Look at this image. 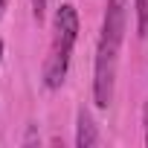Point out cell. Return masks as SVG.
Returning a JSON list of instances; mask_svg holds the SVG:
<instances>
[{
	"label": "cell",
	"mask_w": 148,
	"mask_h": 148,
	"mask_svg": "<svg viewBox=\"0 0 148 148\" xmlns=\"http://www.w3.org/2000/svg\"><path fill=\"white\" fill-rule=\"evenodd\" d=\"M52 32H55L52 35V47H49V55L44 61V84L49 90L64 84L67 70H70L73 47H76V38H79V12H76V6H70V3L58 6Z\"/></svg>",
	"instance_id": "cell-1"
},
{
	"label": "cell",
	"mask_w": 148,
	"mask_h": 148,
	"mask_svg": "<svg viewBox=\"0 0 148 148\" xmlns=\"http://www.w3.org/2000/svg\"><path fill=\"white\" fill-rule=\"evenodd\" d=\"M119 35L102 32L99 49H96V64H93V102L96 108H108L113 102V87H116V67H119Z\"/></svg>",
	"instance_id": "cell-2"
},
{
	"label": "cell",
	"mask_w": 148,
	"mask_h": 148,
	"mask_svg": "<svg viewBox=\"0 0 148 148\" xmlns=\"http://www.w3.org/2000/svg\"><path fill=\"white\" fill-rule=\"evenodd\" d=\"M76 145L79 148H93L99 145V131H96V122L93 116L82 108L79 110V128H76Z\"/></svg>",
	"instance_id": "cell-3"
},
{
	"label": "cell",
	"mask_w": 148,
	"mask_h": 148,
	"mask_svg": "<svg viewBox=\"0 0 148 148\" xmlns=\"http://www.w3.org/2000/svg\"><path fill=\"white\" fill-rule=\"evenodd\" d=\"M136 26H139V35L148 32V0H136Z\"/></svg>",
	"instance_id": "cell-4"
},
{
	"label": "cell",
	"mask_w": 148,
	"mask_h": 148,
	"mask_svg": "<svg viewBox=\"0 0 148 148\" xmlns=\"http://www.w3.org/2000/svg\"><path fill=\"white\" fill-rule=\"evenodd\" d=\"M29 3H32V15H35V21L41 23L44 15H47V0H29Z\"/></svg>",
	"instance_id": "cell-5"
},
{
	"label": "cell",
	"mask_w": 148,
	"mask_h": 148,
	"mask_svg": "<svg viewBox=\"0 0 148 148\" xmlns=\"http://www.w3.org/2000/svg\"><path fill=\"white\" fill-rule=\"evenodd\" d=\"M145 145H148V105H145Z\"/></svg>",
	"instance_id": "cell-6"
},
{
	"label": "cell",
	"mask_w": 148,
	"mask_h": 148,
	"mask_svg": "<svg viewBox=\"0 0 148 148\" xmlns=\"http://www.w3.org/2000/svg\"><path fill=\"white\" fill-rule=\"evenodd\" d=\"M0 61H3V41H0Z\"/></svg>",
	"instance_id": "cell-7"
}]
</instances>
